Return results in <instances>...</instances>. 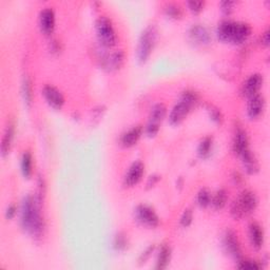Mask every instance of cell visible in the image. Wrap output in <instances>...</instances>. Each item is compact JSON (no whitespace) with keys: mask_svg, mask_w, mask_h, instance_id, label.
I'll use <instances>...</instances> for the list:
<instances>
[{"mask_svg":"<svg viewBox=\"0 0 270 270\" xmlns=\"http://www.w3.org/2000/svg\"><path fill=\"white\" fill-rule=\"evenodd\" d=\"M20 224L30 235L42 236L45 230V221L41 211V204L37 197L28 195L21 204Z\"/></svg>","mask_w":270,"mask_h":270,"instance_id":"obj_1","label":"cell"},{"mask_svg":"<svg viewBox=\"0 0 270 270\" xmlns=\"http://www.w3.org/2000/svg\"><path fill=\"white\" fill-rule=\"evenodd\" d=\"M197 94L191 91L182 93L178 104L173 107L169 115V121L172 125H180L188 116L191 109L197 104Z\"/></svg>","mask_w":270,"mask_h":270,"instance_id":"obj_2","label":"cell"},{"mask_svg":"<svg viewBox=\"0 0 270 270\" xmlns=\"http://www.w3.org/2000/svg\"><path fill=\"white\" fill-rule=\"evenodd\" d=\"M258 206L257 195L246 190L231 205V216L235 220H241L247 217L252 211H255Z\"/></svg>","mask_w":270,"mask_h":270,"instance_id":"obj_3","label":"cell"},{"mask_svg":"<svg viewBox=\"0 0 270 270\" xmlns=\"http://www.w3.org/2000/svg\"><path fill=\"white\" fill-rule=\"evenodd\" d=\"M96 34L99 44L105 47H112L116 45L117 36L114 27L106 16H100L96 21Z\"/></svg>","mask_w":270,"mask_h":270,"instance_id":"obj_4","label":"cell"},{"mask_svg":"<svg viewBox=\"0 0 270 270\" xmlns=\"http://www.w3.org/2000/svg\"><path fill=\"white\" fill-rule=\"evenodd\" d=\"M156 35L157 32L154 27H148L139 38L138 46H137V58L140 62H146L150 57L151 53L156 44Z\"/></svg>","mask_w":270,"mask_h":270,"instance_id":"obj_5","label":"cell"},{"mask_svg":"<svg viewBox=\"0 0 270 270\" xmlns=\"http://www.w3.org/2000/svg\"><path fill=\"white\" fill-rule=\"evenodd\" d=\"M166 113H167V108L163 102L156 104L152 108L150 113L148 125L146 127V133L148 136L153 137L158 133V130H160V125L164 121V118L166 117Z\"/></svg>","mask_w":270,"mask_h":270,"instance_id":"obj_6","label":"cell"},{"mask_svg":"<svg viewBox=\"0 0 270 270\" xmlns=\"http://www.w3.org/2000/svg\"><path fill=\"white\" fill-rule=\"evenodd\" d=\"M135 219L142 226L155 228L160 225V218L156 212L147 205H139L135 210Z\"/></svg>","mask_w":270,"mask_h":270,"instance_id":"obj_7","label":"cell"},{"mask_svg":"<svg viewBox=\"0 0 270 270\" xmlns=\"http://www.w3.org/2000/svg\"><path fill=\"white\" fill-rule=\"evenodd\" d=\"M222 242H223V247L225 251L230 257H232L233 259L236 260H239L242 257L240 242L237 240V236L232 230H227L223 235V240H222Z\"/></svg>","mask_w":270,"mask_h":270,"instance_id":"obj_8","label":"cell"},{"mask_svg":"<svg viewBox=\"0 0 270 270\" xmlns=\"http://www.w3.org/2000/svg\"><path fill=\"white\" fill-rule=\"evenodd\" d=\"M43 95L47 102V105L51 106L54 109H61L62 106L65 105V97H63L62 93L55 87L47 85L45 86L43 89Z\"/></svg>","mask_w":270,"mask_h":270,"instance_id":"obj_9","label":"cell"},{"mask_svg":"<svg viewBox=\"0 0 270 270\" xmlns=\"http://www.w3.org/2000/svg\"><path fill=\"white\" fill-rule=\"evenodd\" d=\"M145 172V166L141 162H135L131 165L128 172L126 173L124 182L126 186L133 187L140 181Z\"/></svg>","mask_w":270,"mask_h":270,"instance_id":"obj_10","label":"cell"},{"mask_svg":"<svg viewBox=\"0 0 270 270\" xmlns=\"http://www.w3.org/2000/svg\"><path fill=\"white\" fill-rule=\"evenodd\" d=\"M263 76L261 74H252L247 78L243 85V94L246 97H252L255 95L259 94V91L261 90L262 86H263Z\"/></svg>","mask_w":270,"mask_h":270,"instance_id":"obj_11","label":"cell"},{"mask_svg":"<svg viewBox=\"0 0 270 270\" xmlns=\"http://www.w3.org/2000/svg\"><path fill=\"white\" fill-rule=\"evenodd\" d=\"M39 28L45 35L53 33L55 29V14L51 7H45L39 14Z\"/></svg>","mask_w":270,"mask_h":270,"instance_id":"obj_12","label":"cell"},{"mask_svg":"<svg viewBox=\"0 0 270 270\" xmlns=\"http://www.w3.org/2000/svg\"><path fill=\"white\" fill-rule=\"evenodd\" d=\"M265 109V98L263 95L257 94L255 96L249 98L247 114L250 120H257L259 118Z\"/></svg>","mask_w":270,"mask_h":270,"instance_id":"obj_13","label":"cell"},{"mask_svg":"<svg viewBox=\"0 0 270 270\" xmlns=\"http://www.w3.org/2000/svg\"><path fill=\"white\" fill-rule=\"evenodd\" d=\"M251 34V28L247 23L244 22H234L233 32L230 43L234 45H240L245 43Z\"/></svg>","mask_w":270,"mask_h":270,"instance_id":"obj_14","label":"cell"},{"mask_svg":"<svg viewBox=\"0 0 270 270\" xmlns=\"http://www.w3.org/2000/svg\"><path fill=\"white\" fill-rule=\"evenodd\" d=\"M189 36L191 38V41L197 45H206L211 41V36L208 30L200 25L193 26L190 29Z\"/></svg>","mask_w":270,"mask_h":270,"instance_id":"obj_15","label":"cell"},{"mask_svg":"<svg viewBox=\"0 0 270 270\" xmlns=\"http://www.w3.org/2000/svg\"><path fill=\"white\" fill-rule=\"evenodd\" d=\"M125 60V54L123 51H116L111 53L110 55L102 59V66L108 71H115L120 69Z\"/></svg>","mask_w":270,"mask_h":270,"instance_id":"obj_16","label":"cell"},{"mask_svg":"<svg viewBox=\"0 0 270 270\" xmlns=\"http://www.w3.org/2000/svg\"><path fill=\"white\" fill-rule=\"evenodd\" d=\"M249 240L251 246L256 249H261L264 244L263 229L257 223H251L249 226Z\"/></svg>","mask_w":270,"mask_h":270,"instance_id":"obj_17","label":"cell"},{"mask_svg":"<svg viewBox=\"0 0 270 270\" xmlns=\"http://www.w3.org/2000/svg\"><path fill=\"white\" fill-rule=\"evenodd\" d=\"M141 134H142V128L140 126L133 127L132 129H130L129 131H127L126 133L123 134L122 139H121L122 145L126 148L134 146L140 138Z\"/></svg>","mask_w":270,"mask_h":270,"instance_id":"obj_18","label":"cell"},{"mask_svg":"<svg viewBox=\"0 0 270 270\" xmlns=\"http://www.w3.org/2000/svg\"><path fill=\"white\" fill-rule=\"evenodd\" d=\"M247 149H249L247 134H246L244 130L239 129L235 133L233 140V152L240 156Z\"/></svg>","mask_w":270,"mask_h":270,"instance_id":"obj_19","label":"cell"},{"mask_svg":"<svg viewBox=\"0 0 270 270\" xmlns=\"http://www.w3.org/2000/svg\"><path fill=\"white\" fill-rule=\"evenodd\" d=\"M240 156L242 158V162H243L246 172L249 174H255L259 171V164H258L257 158L252 154V152L249 149L244 151Z\"/></svg>","mask_w":270,"mask_h":270,"instance_id":"obj_20","label":"cell"},{"mask_svg":"<svg viewBox=\"0 0 270 270\" xmlns=\"http://www.w3.org/2000/svg\"><path fill=\"white\" fill-rule=\"evenodd\" d=\"M233 27H234V21H223L219 25L217 34L220 41L225 42V43H230L231 41V36H232V32H233Z\"/></svg>","mask_w":270,"mask_h":270,"instance_id":"obj_21","label":"cell"},{"mask_svg":"<svg viewBox=\"0 0 270 270\" xmlns=\"http://www.w3.org/2000/svg\"><path fill=\"white\" fill-rule=\"evenodd\" d=\"M171 260V248L168 245H163L162 248L158 252L156 260V269H165L168 267Z\"/></svg>","mask_w":270,"mask_h":270,"instance_id":"obj_22","label":"cell"},{"mask_svg":"<svg viewBox=\"0 0 270 270\" xmlns=\"http://www.w3.org/2000/svg\"><path fill=\"white\" fill-rule=\"evenodd\" d=\"M13 137H14V127L12 125L7 126L3 138H2V144H1V154L2 156H5L9 154L10 149L12 146V141H13Z\"/></svg>","mask_w":270,"mask_h":270,"instance_id":"obj_23","label":"cell"},{"mask_svg":"<svg viewBox=\"0 0 270 270\" xmlns=\"http://www.w3.org/2000/svg\"><path fill=\"white\" fill-rule=\"evenodd\" d=\"M21 172L26 179H30L33 172V158L30 152H25L21 157Z\"/></svg>","mask_w":270,"mask_h":270,"instance_id":"obj_24","label":"cell"},{"mask_svg":"<svg viewBox=\"0 0 270 270\" xmlns=\"http://www.w3.org/2000/svg\"><path fill=\"white\" fill-rule=\"evenodd\" d=\"M227 200H228V194L226 190L220 189L212 195L210 205H212L216 209H222L226 206Z\"/></svg>","mask_w":270,"mask_h":270,"instance_id":"obj_25","label":"cell"},{"mask_svg":"<svg viewBox=\"0 0 270 270\" xmlns=\"http://www.w3.org/2000/svg\"><path fill=\"white\" fill-rule=\"evenodd\" d=\"M22 96H23V99H25L26 105L30 106L32 104V99H33V90H32V83L29 77L23 78Z\"/></svg>","mask_w":270,"mask_h":270,"instance_id":"obj_26","label":"cell"},{"mask_svg":"<svg viewBox=\"0 0 270 270\" xmlns=\"http://www.w3.org/2000/svg\"><path fill=\"white\" fill-rule=\"evenodd\" d=\"M165 12L167 16L174 19H179L182 16L181 6L177 3H167L165 6Z\"/></svg>","mask_w":270,"mask_h":270,"instance_id":"obj_27","label":"cell"},{"mask_svg":"<svg viewBox=\"0 0 270 270\" xmlns=\"http://www.w3.org/2000/svg\"><path fill=\"white\" fill-rule=\"evenodd\" d=\"M212 150V138L211 137H205L197 149V153L201 157H207L211 153Z\"/></svg>","mask_w":270,"mask_h":270,"instance_id":"obj_28","label":"cell"},{"mask_svg":"<svg viewBox=\"0 0 270 270\" xmlns=\"http://www.w3.org/2000/svg\"><path fill=\"white\" fill-rule=\"evenodd\" d=\"M211 197H212V194L209 192V190L202 189L197 194V204L203 208L208 207V206L211 204Z\"/></svg>","mask_w":270,"mask_h":270,"instance_id":"obj_29","label":"cell"},{"mask_svg":"<svg viewBox=\"0 0 270 270\" xmlns=\"http://www.w3.org/2000/svg\"><path fill=\"white\" fill-rule=\"evenodd\" d=\"M114 248L118 251H122V250H125L127 248V246H128V239H127L126 234L124 233H118L116 236H115V240H114Z\"/></svg>","mask_w":270,"mask_h":270,"instance_id":"obj_30","label":"cell"},{"mask_svg":"<svg viewBox=\"0 0 270 270\" xmlns=\"http://www.w3.org/2000/svg\"><path fill=\"white\" fill-rule=\"evenodd\" d=\"M192 220H193V214H192V211L190 209H186L184 211V213L181 214V218H180V225L182 227H189L190 225H191L192 223Z\"/></svg>","mask_w":270,"mask_h":270,"instance_id":"obj_31","label":"cell"},{"mask_svg":"<svg viewBox=\"0 0 270 270\" xmlns=\"http://www.w3.org/2000/svg\"><path fill=\"white\" fill-rule=\"evenodd\" d=\"M241 269H260L261 265L258 264V262L255 261H242L240 262L239 266H237Z\"/></svg>","mask_w":270,"mask_h":270,"instance_id":"obj_32","label":"cell"},{"mask_svg":"<svg viewBox=\"0 0 270 270\" xmlns=\"http://www.w3.org/2000/svg\"><path fill=\"white\" fill-rule=\"evenodd\" d=\"M204 5H205V2L203 1H188V6L190 11L194 14H198L200 12H202Z\"/></svg>","mask_w":270,"mask_h":270,"instance_id":"obj_33","label":"cell"},{"mask_svg":"<svg viewBox=\"0 0 270 270\" xmlns=\"http://www.w3.org/2000/svg\"><path fill=\"white\" fill-rule=\"evenodd\" d=\"M210 116L212 120L214 122H217V123H222V121H223V115H222L221 113V111L218 110V109H210Z\"/></svg>","mask_w":270,"mask_h":270,"instance_id":"obj_34","label":"cell"},{"mask_svg":"<svg viewBox=\"0 0 270 270\" xmlns=\"http://www.w3.org/2000/svg\"><path fill=\"white\" fill-rule=\"evenodd\" d=\"M17 211V208H16V206L15 205H11L9 206V207H7L6 211H5V217L7 220H12L15 216H16V212Z\"/></svg>","mask_w":270,"mask_h":270,"instance_id":"obj_35","label":"cell"},{"mask_svg":"<svg viewBox=\"0 0 270 270\" xmlns=\"http://www.w3.org/2000/svg\"><path fill=\"white\" fill-rule=\"evenodd\" d=\"M235 4V2H233V1H225V2H222V7H223V9H222V10H223L225 13H230V12H231L233 9H232V7H233V5Z\"/></svg>","mask_w":270,"mask_h":270,"instance_id":"obj_36","label":"cell"},{"mask_svg":"<svg viewBox=\"0 0 270 270\" xmlns=\"http://www.w3.org/2000/svg\"><path fill=\"white\" fill-rule=\"evenodd\" d=\"M269 31H266L265 33L262 35L261 37V44L262 45H264V46H268L269 45Z\"/></svg>","mask_w":270,"mask_h":270,"instance_id":"obj_37","label":"cell"},{"mask_svg":"<svg viewBox=\"0 0 270 270\" xmlns=\"http://www.w3.org/2000/svg\"><path fill=\"white\" fill-rule=\"evenodd\" d=\"M153 249H154V247L152 246V247H149V248L145 251V253H142V256H141V258H140V262H141V263H145V262L147 261V259L150 257L151 253H152Z\"/></svg>","mask_w":270,"mask_h":270,"instance_id":"obj_38","label":"cell"},{"mask_svg":"<svg viewBox=\"0 0 270 270\" xmlns=\"http://www.w3.org/2000/svg\"><path fill=\"white\" fill-rule=\"evenodd\" d=\"M157 180H158V179H157V177H150L149 178V180H148V182H147V186L148 187H153L155 184H156V182H157Z\"/></svg>","mask_w":270,"mask_h":270,"instance_id":"obj_39","label":"cell"}]
</instances>
